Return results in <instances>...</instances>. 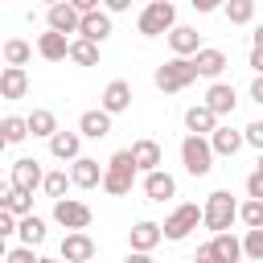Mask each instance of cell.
Segmentation results:
<instances>
[{"mask_svg": "<svg viewBox=\"0 0 263 263\" xmlns=\"http://www.w3.org/2000/svg\"><path fill=\"white\" fill-rule=\"evenodd\" d=\"M197 78H201V74H197V66H193V58H168V62H160L156 74H152L156 90H164V95H177V90L193 86Z\"/></svg>", "mask_w": 263, "mask_h": 263, "instance_id": "cell-1", "label": "cell"}, {"mask_svg": "<svg viewBox=\"0 0 263 263\" xmlns=\"http://www.w3.org/2000/svg\"><path fill=\"white\" fill-rule=\"evenodd\" d=\"M136 160H132V148H119V152H111V160H107V177H103V193H111V197H127L132 193V185H136Z\"/></svg>", "mask_w": 263, "mask_h": 263, "instance_id": "cell-2", "label": "cell"}, {"mask_svg": "<svg viewBox=\"0 0 263 263\" xmlns=\"http://www.w3.org/2000/svg\"><path fill=\"white\" fill-rule=\"evenodd\" d=\"M201 210H205V222H201V226L214 230V238H218V234H230V226L238 222V201L230 197V189H214Z\"/></svg>", "mask_w": 263, "mask_h": 263, "instance_id": "cell-3", "label": "cell"}, {"mask_svg": "<svg viewBox=\"0 0 263 263\" xmlns=\"http://www.w3.org/2000/svg\"><path fill=\"white\" fill-rule=\"evenodd\" d=\"M136 29H140V37H160V33L168 37V33L177 29V8H173L168 0H152V4H144Z\"/></svg>", "mask_w": 263, "mask_h": 263, "instance_id": "cell-4", "label": "cell"}, {"mask_svg": "<svg viewBox=\"0 0 263 263\" xmlns=\"http://www.w3.org/2000/svg\"><path fill=\"white\" fill-rule=\"evenodd\" d=\"M201 222H205V210H201L197 201H181V205H177L160 226H164V238H168V242H181V238H185V234H193Z\"/></svg>", "mask_w": 263, "mask_h": 263, "instance_id": "cell-5", "label": "cell"}, {"mask_svg": "<svg viewBox=\"0 0 263 263\" xmlns=\"http://www.w3.org/2000/svg\"><path fill=\"white\" fill-rule=\"evenodd\" d=\"M181 164H185L189 177H205V173L214 168V148H210V140H205V136H185V140H181Z\"/></svg>", "mask_w": 263, "mask_h": 263, "instance_id": "cell-6", "label": "cell"}, {"mask_svg": "<svg viewBox=\"0 0 263 263\" xmlns=\"http://www.w3.org/2000/svg\"><path fill=\"white\" fill-rule=\"evenodd\" d=\"M90 218H95V210H90L86 201H78V197L53 201V222H58V226H66V234L86 230V226H90Z\"/></svg>", "mask_w": 263, "mask_h": 263, "instance_id": "cell-7", "label": "cell"}, {"mask_svg": "<svg viewBox=\"0 0 263 263\" xmlns=\"http://www.w3.org/2000/svg\"><path fill=\"white\" fill-rule=\"evenodd\" d=\"M8 185L25 189V193L41 189V185H45V168H41V160H37V156H16V160H12V177H8Z\"/></svg>", "mask_w": 263, "mask_h": 263, "instance_id": "cell-8", "label": "cell"}, {"mask_svg": "<svg viewBox=\"0 0 263 263\" xmlns=\"http://www.w3.org/2000/svg\"><path fill=\"white\" fill-rule=\"evenodd\" d=\"M45 25L66 37V33H78V29H82V16H78V8H74L70 0H58V4L45 8Z\"/></svg>", "mask_w": 263, "mask_h": 263, "instance_id": "cell-9", "label": "cell"}, {"mask_svg": "<svg viewBox=\"0 0 263 263\" xmlns=\"http://www.w3.org/2000/svg\"><path fill=\"white\" fill-rule=\"evenodd\" d=\"M160 238H164V226H160V222H148V218H140V222L127 230V242H132V251H140V255H152V251L160 247Z\"/></svg>", "mask_w": 263, "mask_h": 263, "instance_id": "cell-10", "label": "cell"}, {"mask_svg": "<svg viewBox=\"0 0 263 263\" xmlns=\"http://www.w3.org/2000/svg\"><path fill=\"white\" fill-rule=\"evenodd\" d=\"M58 259H66V263H90V259H95V238H90L86 230H74V234H66V238H62V251H58Z\"/></svg>", "mask_w": 263, "mask_h": 263, "instance_id": "cell-11", "label": "cell"}, {"mask_svg": "<svg viewBox=\"0 0 263 263\" xmlns=\"http://www.w3.org/2000/svg\"><path fill=\"white\" fill-rule=\"evenodd\" d=\"M168 49H173V58H197L205 45H201V33L193 25H177L168 33Z\"/></svg>", "mask_w": 263, "mask_h": 263, "instance_id": "cell-12", "label": "cell"}, {"mask_svg": "<svg viewBox=\"0 0 263 263\" xmlns=\"http://www.w3.org/2000/svg\"><path fill=\"white\" fill-rule=\"evenodd\" d=\"M99 107H103L107 115H123V111L132 107V82H127V78H111L107 90H103V99H99Z\"/></svg>", "mask_w": 263, "mask_h": 263, "instance_id": "cell-13", "label": "cell"}, {"mask_svg": "<svg viewBox=\"0 0 263 263\" xmlns=\"http://www.w3.org/2000/svg\"><path fill=\"white\" fill-rule=\"evenodd\" d=\"M70 177L78 189H103V177H107V164H99L95 156H82L70 164Z\"/></svg>", "mask_w": 263, "mask_h": 263, "instance_id": "cell-14", "label": "cell"}, {"mask_svg": "<svg viewBox=\"0 0 263 263\" xmlns=\"http://www.w3.org/2000/svg\"><path fill=\"white\" fill-rule=\"evenodd\" d=\"M201 103L222 119V115H234L238 95H234V86H230V82H210V90H205V99H201Z\"/></svg>", "mask_w": 263, "mask_h": 263, "instance_id": "cell-15", "label": "cell"}, {"mask_svg": "<svg viewBox=\"0 0 263 263\" xmlns=\"http://www.w3.org/2000/svg\"><path fill=\"white\" fill-rule=\"evenodd\" d=\"M218 127H222V123H218V115H214L205 103H193V107L185 111V132H189V136H205V140H210Z\"/></svg>", "mask_w": 263, "mask_h": 263, "instance_id": "cell-16", "label": "cell"}, {"mask_svg": "<svg viewBox=\"0 0 263 263\" xmlns=\"http://www.w3.org/2000/svg\"><path fill=\"white\" fill-rule=\"evenodd\" d=\"M78 37H82V41H90V45H103V41L111 37V12H107V8H99V12L82 16V29H78Z\"/></svg>", "mask_w": 263, "mask_h": 263, "instance_id": "cell-17", "label": "cell"}, {"mask_svg": "<svg viewBox=\"0 0 263 263\" xmlns=\"http://www.w3.org/2000/svg\"><path fill=\"white\" fill-rule=\"evenodd\" d=\"M78 132H82L86 140H107V136H111V115H107L103 107H90V111L78 115Z\"/></svg>", "mask_w": 263, "mask_h": 263, "instance_id": "cell-18", "label": "cell"}, {"mask_svg": "<svg viewBox=\"0 0 263 263\" xmlns=\"http://www.w3.org/2000/svg\"><path fill=\"white\" fill-rule=\"evenodd\" d=\"M70 41H74V37H62V33L45 29V33L37 37V53H41L45 62H66V58H70Z\"/></svg>", "mask_w": 263, "mask_h": 263, "instance_id": "cell-19", "label": "cell"}, {"mask_svg": "<svg viewBox=\"0 0 263 263\" xmlns=\"http://www.w3.org/2000/svg\"><path fill=\"white\" fill-rule=\"evenodd\" d=\"M0 95H4L8 103L25 99V95H29V74L16 70V66H4V70H0Z\"/></svg>", "mask_w": 263, "mask_h": 263, "instance_id": "cell-20", "label": "cell"}, {"mask_svg": "<svg viewBox=\"0 0 263 263\" xmlns=\"http://www.w3.org/2000/svg\"><path fill=\"white\" fill-rule=\"evenodd\" d=\"M242 144H247V136H242L238 127H230V123H222V127L210 136V148H214V156H234Z\"/></svg>", "mask_w": 263, "mask_h": 263, "instance_id": "cell-21", "label": "cell"}, {"mask_svg": "<svg viewBox=\"0 0 263 263\" xmlns=\"http://www.w3.org/2000/svg\"><path fill=\"white\" fill-rule=\"evenodd\" d=\"M49 152L58 156V160H82V132H58L53 140H49Z\"/></svg>", "mask_w": 263, "mask_h": 263, "instance_id": "cell-22", "label": "cell"}, {"mask_svg": "<svg viewBox=\"0 0 263 263\" xmlns=\"http://www.w3.org/2000/svg\"><path fill=\"white\" fill-rule=\"evenodd\" d=\"M132 160H136V168L148 177V173L160 168L164 156H160V144H156V140H136V144H132Z\"/></svg>", "mask_w": 263, "mask_h": 263, "instance_id": "cell-23", "label": "cell"}, {"mask_svg": "<svg viewBox=\"0 0 263 263\" xmlns=\"http://www.w3.org/2000/svg\"><path fill=\"white\" fill-rule=\"evenodd\" d=\"M144 193H148V201H168V197H177V181H173V173H164V168L148 173V177H144Z\"/></svg>", "mask_w": 263, "mask_h": 263, "instance_id": "cell-24", "label": "cell"}, {"mask_svg": "<svg viewBox=\"0 0 263 263\" xmlns=\"http://www.w3.org/2000/svg\"><path fill=\"white\" fill-rule=\"evenodd\" d=\"M193 66H197V74H201V78L218 82V78H222V70H226V53H222V49H214V45H205V49L193 58Z\"/></svg>", "mask_w": 263, "mask_h": 263, "instance_id": "cell-25", "label": "cell"}, {"mask_svg": "<svg viewBox=\"0 0 263 263\" xmlns=\"http://www.w3.org/2000/svg\"><path fill=\"white\" fill-rule=\"evenodd\" d=\"M62 127H58V115L49 111V107H33L29 111V136H37V140H53Z\"/></svg>", "mask_w": 263, "mask_h": 263, "instance_id": "cell-26", "label": "cell"}, {"mask_svg": "<svg viewBox=\"0 0 263 263\" xmlns=\"http://www.w3.org/2000/svg\"><path fill=\"white\" fill-rule=\"evenodd\" d=\"M0 210H8V214H16V218H29V214H33V193H25V189H16V185H4Z\"/></svg>", "mask_w": 263, "mask_h": 263, "instance_id": "cell-27", "label": "cell"}, {"mask_svg": "<svg viewBox=\"0 0 263 263\" xmlns=\"http://www.w3.org/2000/svg\"><path fill=\"white\" fill-rule=\"evenodd\" d=\"M0 53H4V66H16V70H25V66H29V58H33V45H29L25 37H8Z\"/></svg>", "mask_w": 263, "mask_h": 263, "instance_id": "cell-28", "label": "cell"}, {"mask_svg": "<svg viewBox=\"0 0 263 263\" xmlns=\"http://www.w3.org/2000/svg\"><path fill=\"white\" fill-rule=\"evenodd\" d=\"M210 242H214L218 263H238V259H247V255H242V238H234V234H218V238H210Z\"/></svg>", "mask_w": 263, "mask_h": 263, "instance_id": "cell-29", "label": "cell"}, {"mask_svg": "<svg viewBox=\"0 0 263 263\" xmlns=\"http://www.w3.org/2000/svg\"><path fill=\"white\" fill-rule=\"evenodd\" d=\"M29 136V115H4L0 119V140L4 144H21Z\"/></svg>", "mask_w": 263, "mask_h": 263, "instance_id": "cell-30", "label": "cell"}, {"mask_svg": "<svg viewBox=\"0 0 263 263\" xmlns=\"http://www.w3.org/2000/svg\"><path fill=\"white\" fill-rule=\"evenodd\" d=\"M70 185H74V177H70L66 168H49L41 189H45V197H53V201H66V189H70Z\"/></svg>", "mask_w": 263, "mask_h": 263, "instance_id": "cell-31", "label": "cell"}, {"mask_svg": "<svg viewBox=\"0 0 263 263\" xmlns=\"http://www.w3.org/2000/svg\"><path fill=\"white\" fill-rule=\"evenodd\" d=\"M21 247H41L45 242V218H37V214H29V218H21Z\"/></svg>", "mask_w": 263, "mask_h": 263, "instance_id": "cell-32", "label": "cell"}, {"mask_svg": "<svg viewBox=\"0 0 263 263\" xmlns=\"http://www.w3.org/2000/svg\"><path fill=\"white\" fill-rule=\"evenodd\" d=\"M222 12H226L230 25H251V21H255V0H230Z\"/></svg>", "mask_w": 263, "mask_h": 263, "instance_id": "cell-33", "label": "cell"}, {"mask_svg": "<svg viewBox=\"0 0 263 263\" xmlns=\"http://www.w3.org/2000/svg\"><path fill=\"white\" fill-rule=\"evenodd\" d=\"M70 62H78V66H99V45L74 37V41H70Z\"/></svg>", "mask_w": 263, "mask_h": 263, "instance_id": "cell-34", "label": "cell"}, {"mask_svg": "<svg viewBox=\"0 0 263 263\" xmlns=\"http://www.w3.org/2000/svg\"><path fill=\"white\" fill-rule=\"evenodd\" d=\"M238 222H242L247 230H263V201H251V197H247V201L238 205Z\"/></svg>", "mask_w": 263, "mask_h": 263, "instance_id": "cell-35", "label": "cell"}, {"mask_svg": "<svg viewBox=\"0 0 263 263\" xmlns=\"http://www.w3.org/2000/svg\"><path fill=\"white\" fill-rule=\"evenodd\" d=\"M242 255L251 263H263V230H247L242 234Z\"/></svg>", "mask_w": 263, "mask_h": 263, "instance_id": "cell-36", "label": "cell"}, {"mask_svg": "<svg viewBox=\"0 0 263 263\" xmlns=\"http://www.w3.org/2000/svg\"><path fill=\"white\" fill-rule=\"evenodd\" d=\"M4 263H41V255H33V247H12L4 251Z\"/></svg>", "mask_w": 263, "mask_h": 263, "instance_id": "cell-37", "label": "cell"}, {"mask_svg": "<svg viewBox=\"0 0 263 263\" xmlns=\"http://www.w3.org/2000/svg\"><path fill=\"white\" fill-rule=\"evenodd\" d=\"M242 136H247V144H251L255 152H263V119H255V123H247V127H242Z\"/></svg>", "mask_w": 263, "mask_h": 263, "instance_id": "cell-38", "label": "cell"}, {"mask_svg": "<svg viewBox=\"0 0 263 263\" xmlns=\"http://www.w3.org/2000/svg\"><path fill=\"white\" fill-rule=\"evenodd\" d=\"M247 197H251V201H263V173H259V168L247 177Z\"/></svg>", "mask_w": 263, "mask_h": 263, "instance_id": "cell-39", "label": "cell"}, {"mask_svg": "<svg viewBox=\"0 0 263 263\" xmlns=\"http://www.w3.org/2000/svg\"><path fill=\"white\" fill-rule=\"evenodd\" d=\"M193 263H218V255H214V242H201V247H197V255H193Z\"/></svg>", "mask_w": 263, "mask_h": 263, "instance_id": "cell-40", "label": "cell"}, {"mask_svg": "<svg viewBox=\"0 0 263 263\" xmlns=\"http://www.w3.org/2000/svg\"><path fill=\"white\" fill-rule=\"evenodd\" d=\"M251 99L263 107V74H255V78H251Z\"/></svg>", "mask_w": 263, "mask_h": 263, "instance_id": "cell-41", "label": "cell"}, {"mask_svg": "<svg viewBox=\"0 0 263 263\" xmlns=\"http://www.w3.org/2000/svg\"><path fill=\"white\" fill-rule=\"evenodd\" d=\"M251 70L263 74V49H251Z\"/></svg>", "mask_w": 263, "mask_h": 263, "instance_id": "cell-42", "label": "cell"}, {"mask_svg": "<svg viewBox=\"0 0 263 263\" xmlns=\"http://www.w3.org/2000/svg\"><path fill=\"white\" fill-rule=\"evenodd\" d=\"M107 12L115 16V12H127V0H107Z\"/></svg>", "mask_w": 263, "mask_h": 263, "instance_id": "cell-43", "label": "cell"}, {"mask_svg": "<svg viewBox=\"0 0 263 263\" xmlns=\"http://www.w3.org/2000/svg\"><path fill=\"white\" fill-rule=\"evenodd\" d=\"M193 8H197V12H214V8H218V0H193Z\"/></svg>", "mask_w": 263, "mask_h": 263, "instance_id": "cell-44", "label": "cell"}, {"mask_svg": "<svg viewBox=\"0 0 263 263\" xmlns=\"http://www.w3.org/2000/svg\"><path fill=\"white\" fill-rule=\"evenodd\" d=\"M251 49H263V25H255V33H251Z\"/></svg>", "mask_w": 263, "mask_h": 263, "instance_id": "cell-45", "label": "cell"}, {"mask_svg": "<svg viewBox=\"0 0 263 263\" xmlns=\"http://www.w3.org/2000/svg\"><path fill=\"white\" fill-rule=\"evenodd\" d=\"M123 263H152V255H140V251H132V255H127Z\"/></svg>", "mask_w": 263, "mask_h": 263, "instance_id": "cell-46", "label": "cell"}, {"mask_svg": "<svg viewBox=\"0 0 263 263\" xmlns=\"http://www.w3.org/2000/svg\"><path fill=\"white\" fill-rule=\"evenodd\" d=\"M255 168H259V173H263V152H259V164H255Z\"/></svg>", "mask_w": 263, "mask_h": 263, "instance_id": "cell-47", "label": "cell"}, {"mask_svg": "<svg viewBox=\"0 0 263 263\" xmlns=\"http://www.w3.org/2000/svg\"><path fill=\"white\" fill-rule=\"evenodd\" d=\"M41 263H66V259H41Z\"/></svg>", "mask_w": 263, "mask_h": 263, "instance_id": "cell-48", "label": "cell"}]
</instances>
